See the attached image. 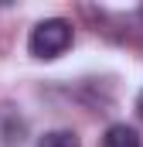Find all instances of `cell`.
<instances>
[{
  "label": "cell",
  "mask_w": 143,
  "mask_h": 147,
  "mask_svg": "<svg viewBox=\"0 0 143 147\" xmlns=\"http://www.w3.org/2000/svg\"><path fill=\"white\" fill-rule=\"evenodd\" d=\"M27 48H31L34 58H44V62L65 55V51L72 48V24L61 21V17L37 21L34 31H31V38H27Z\"/></svg>",
  "instance_id": "obj_1"
},
{
  "label": "cell",
  "mask_w": 143,
  "mask_h": 147,
  "mask_svg": "<svg viewBox=\"0 0 143 147\" xmlns=\"http://www.w3.org/2000/svg\"><path fill=\"white\" fill-rule=\"evenodd\" d=\"M102 147H143V144H140V134L130 123H112L102 137Z\"/></svg>",
  "instance_id": "obj_2"
},
{
  "label": "cell",
  "mask_w": 143,
  "mask_h": 147,
  "mask_svg": "<svg viewBox=\"0 0 143 147\" xmlns=\"http://www.w3.org/2000/svg\"><path fill=\"white\" fill-rule=\"evenodd\" d=\"M37 147H82V144H78V137L72 130H48Z\"/></svg>",
  "instance_id": "obj_3"
},
{
  "label": "cell",
  "mask_w": 143,
  "mask_h": 147,
  "mask_svg": "<svg viewBox=\"0 0 143 147\" xmlns=\"http://www.w3.org/2000/svg\"><path fill=\"white\" fill-rule=\"evenodd\" d=\"M136 110H140V116H143V92L136 96Z\"/></svg>",
  "instance_id": "obj_4"
}]
</instances>
